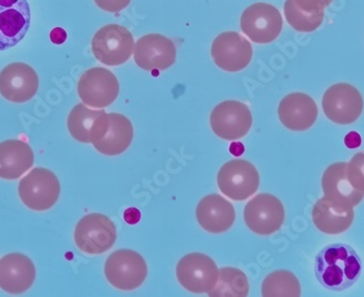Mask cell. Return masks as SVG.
<instances>
[{"instance_id":"obj_9","label":"cell","mask_w":364,"mask_h":297,"mask_svg":"<svg viewBox=\"0 0 364 297\" xmlns=\"http://www.w3.org/2000/svg\"><path fill=\"white\" fill-rule=\"evenodd\" d=\"M210 129L224 141H238L247 136L253 124L252 112L245 102L225 100L215 106L210 116Z\"/></svg>"},{"instance_id":"obj_3","label":"cell","mask_w":364,"mask_h":297,"mask_svg":"<svg viewBox=\"0 0 364 297\" xmlns=\"http://www.w3.org/2000/svg\"><path fill=\"white\" fill-rule=\"evenodd\" d=\"M106 280L112 288L120 291H134L147 278L149 268L144 258L132 249H118L108 256L105 267Z\"/></svg>"},{"instance_id":"obj_5","label":"cell","mask_w":364,"mask_h":297,"mask_svg":"<svg viewBox=\"0 0 364 297\" xmlns=\"http://www.w3.org/2000/svg\"><path fill=\"white\" fill-rule=\"evenodd\" d=\"M73 237L82 253L101 255L114 247L117 239V228L109 217L92 212L80 219Z\"/></svg>"},{"instance_id":"obj_21","label":"cell","mask_w":364,"mask_h":297,"mask_svg":"<svg viewBox=\"0 0 364 297\" xmlns=\"http://www.w3.org/2000/svg\"><path fill=\"white\" fill-rule=\"evenodd\" d=\"M355 219L353 207L345 206L323 196L312 208V221L318 231L337 235L348 231Z\"/></svg>"},{"instance_id":"obj_24","label":"cell","mask_w":364,"mask_h":297,"mask_svg":"<svg viewBox=\"0 0 364 297\" xmlns=\"http://www.w3.org/2000/svg\"><path fill=\"white\" fill-rule=\"evenodd\" d=\"M134 124L130 119L118 112L109 114V128L103 139L94 143L98 153L105 156H119L130 147L134 141Z\"/></svg>"},{"instance_id":"obj_30","label":"cell","mask_w":364,"mask_h":297,"mask_svg":"<svg viewBox=\"0 0 364 297\" xmlns=\"http://www.w3.org/2000/svg\"><path fill=\"white\" fill-rule=\"evenodd\" d=\"M124 219L128 225H136L141 220V212L136 207H130L124 214Z\"/></svg>"},{"instance_id":"obj_22","label":"cell","mask_w":364,"mask_h":297,"mask_svg":"<svg viewBox=\"0 0 364 297\" xmlns=\"http://www.w3.org/2000/svg\"><path fill=\"white\" fill-rule=\"evenodd\" d=\"M347 166V163L328 166L323 173L322 188L325 198L353 208L362 202L364 193L353 188L349 181Z\"/></svg>"},{"instance_id":"obj_7","label":"cell","mask_w":364,"mask_h":297,"mask_svg":"<svg viewBox=\"0 0 364 297\" xmlns=\"http://www.w3.org/2000/svg\"><path fill=\"white\" fill-rule=\"evenodd\" d=\"M283 26V16L271 4H252L241 14V31L255 44L267 45L275 42Z\"/></svg>"},{"instance_id":"obj_31","label":"cell","mask_w":364,"mask_h":297,"mask_svg":"<svg viewBox=\"0 0 364 297\" xmlns=\"http://www.w3.org/2000/svg\"><path fill=\"white\" fill-rule=\"evenodd\" d=\"M362 139L360 136L359 133L353 132L349 133V134L346 135L345 137V145L348 147V148H359L361 146Z\"/></svg>"},{"instance_id":"obj_27","label":"cell","mask_w":364,"mask_h":297,"mask_svg":"<svg viewBox=\"0 0 364 297\" xmlns=\"http://www.w3.org/2000/svg\"><path fill=\"white\" fill-rule=\"evenodd\" d=\"M284 14L288 24L299 33H311L318 30L324 22L325 14L302 11L294 5V0H286Z\"/></svg>"},{"instance_id":"obj_23","label":"cell","mask_w":364,"mask_h":297,"mask_svg":"<svg viewBox=\"0 0 364 297\" xmlns=\"http://www.w3.org/2000/svg\"><path fill=\"white\" fill-rule=\"evenodd\" d=\"M32 147L20 139L0 143V179L14 181L26 174L34 165Z\"/></svg>"},{"instance_id":"obj_6","label":"cell","mask_w":364,"mask_h":297,"mask_svg":"<svg viewBox=\"0 0 364 297\" xmlns=\"http://www.w3.org/2000/svg\"><path fill=\"white\" fill-rule=\"evenodd\" d=\"M259 173L255 165L243 159L227 161L218 173L220 192L234 202H245L259 190Z\"/></svg>"},{"instance_id":"obj_32","label":"cell","mask_w":364,"mask_h":297,"mask_svg":"<svg viewBox=\"0 0 364 297\" xmlns=\"http://www.w3.org/2000/svg\"><path fill=\"white\" fill-rule=\"evenodd\" d=\"M49 38H50V40H52L54 44L61 45L67 40V33H65L63 28H55L54 30L50 32V34H49Z\"/></svg>"},{"instance_id":"obj_10","label":"cell","mask_w":364,"mask_h":297,"mask_svg":"<svg viewBox=\"0 0 364 297\" xmlns=\"http://www.w3.org/2000/svg\"><path fill=\"white\" fill-rule=\"evenodd\" d=\"M245 225L255 234L269 237L278 232L285 222V207L279 198L269 193L255 196L245 205Z\"/></svg>"},{"instance_id":"obj_15","label":"cell","mask_w":364,"mask_h":297,"mask_svg":"<svg viewBox=\"0 0 364 297\" xmlns=\"http://www.w3.org/2000/svg\"><path fill=\"white\" fill-rule=\"evenodd\" d=\"M31 19L28 0H0V51L9 50L24 40Z\"/></svg>"},{"instance_id":"obj_11","label":"cell","mask_w":364,"mask_h":297,"mask_svg":"<svg viewBox=\"0 0 364 297\" xmlns=\"http://www.w3.org/2000/svg\"><path fill=\"white\" fill-rule=\"evenodd\" d=\"M322 107L328 120L339 126H348L355 124L361 116L363 97L351 84L336 83L329 86L323 95Z\"/></svg>"},{"instance_id":"obj_26","label":"cell","mask_w":364,"mask_h":297,"mask_svg":"<svg viewBox=\"0 0 364 297\" xmlns=\"http://www.w3.org/2000/svg\"><path fill=\"white\" fill-rule=\"evenodd\" d=\"M249 290V280L242 270L234 267H224L220 269L218 284L208 293V296L247 297Z\"/></svg>"},{"instance_id":"obj_13","label":"cell","mask_w":364,"mask_h":297,"mask_svg":"<svg viewBox=\"0 0 364 297\" xmlns=\"http://www.w3.org/2000/svg\"><path fill=\"white\" fill-rule=\"evenodd\" d=\"M210 56L215 65L223 71L240 72L252 61V44L240 33L234 31L220 33L213 40Z\"/></svg>"},{"instance_id":"obj_1","label":"cell","mask_w":364,"mask_h":297,"mask_svg":"<svg viewBox=\"0 0 364 297\" xmlns=\"http://www.w3.org/2000/svg\"><path fill=\"white\" fill-rule=\"evenodd\" d=\"M314 271L323 288L341 292L350 288L359 280L361 258L348 244H329L316 256Z\"/></svg>"},{"instance_id":"obj_34","label":"cell","mask_w":364,"mask_h":297,"mask_svg":"<svg viewBox=\"0 0 364 297\" xmlns=\"http://www.w3.org/2000/svg\"><path fill=\"white\" fill-rule=\"evenodd\" d=\"M323 1H324L325 6H326V7H329V6L332 5V3L334 1V0H323Z\"/></svg>"},{"instance_id":"obj_12","label":"cell","mask_w":364,"mask_h":297,"mask_svg":"<svg viewBox=\"0 0 364 297\" xmlns=\"http://www.w3.org/2000/svg\"><path fill=\"white\" fill-rule=\"evenodd\" d=\"M77 94L82 102L93 109H105L119 95L120 85L117 77L105 68L87 70L79 79Z\"/></svg>"},{"instance_id":"obj_16","label":"cell","mask_w":364,"mask_h":297,"mask_svg":"<svg viewBox=\"0 0 364 297\" xmlns=\"http://www.w3.org/2000/svg\"><path fill=\"white\" fill-rule=\"evenodd\" d=\"M134 63L145 71H165L175 65L177 48L175 43L165 35L146 34L134 45Z\"/></svg>"},{"instance_id":"obj_8","label":"cell","mask_w":364,"mask_h":297,"mask_svg":"<svg viewBox=\"0 0 364 297\" xmlns=\"http://www.w3.org/2000/svg\"><path fill=\"white\" fill-rule=\"evenodd\" d=\"M218 274L214 260L202 253L187 254L176 267L180 286L194 294H208L218 284Z\"/></svg>"},{"instance_id":"obj_4","label":"cell","mask_w":364,"mask_h":297,"mask_svg":"<svg viewBox=\"0 0 364 297\" xmlns=\"http://www.w3.org/2000/svg\"><path fill=\"white\" fill-rule=\"evenodd\" d=\"M134 35L119 24H107L100 28L91 43L92 53L107 67H118L130 59L134 50Z\"/></svg>"},{"instance_id":"obj_18","label":"cell","mask_w":364,"mask_h":297,"mask_svg":"<svg viewBox=\"0 0 364 297\" xmlns=\"http://www.w3.org/2000/svg\"><path fill=\"white\" fill-rule=\"evenodd\" d=\"M280 124L294 132H304L318 120V108L316 100L308 94H288L280 100L277 109Z\"/></svg>"},{"instance_id":"obj_29","label":"cell","mask_w":364,"mask_h":297,"mask_svg":"<svg viewBox=\"0 0 364 297\" xmlns=\"http://www.w3.org/2000/svg\"><path fill=\"white\" fill-rule=\"evenodd\" d=\"M132 0H94V3L100 9L109 14H117L130 5Z\"/></svg>"},{"instance_id":"obj_19","label":"cell","mask_w":364,"mask_h":297,"mask_svg":"<svg viewBox=\"0 0 364 297\" xmlns=\"http://www.w3.org/2000/svg\"><path fill=\"white\" fill-rule=\"evenodd\" d=\"M33 260L21 253H10L0 259V288L8 294L28 292L36 282Z\"/></svg>"},{"instance_id":"obj_2","label":"cell","mask_w":364,"mask_h":297,"mask_svg":"<svg viewBox=\"0 0 364 297\" xmlns=\"http://www.w3.org/2000/svg\"><path fill=\"white\" fill-rule=\"evenodd\" d=\"M60 181L52 170L38 167L22 178L18 194L24 206L34 212L52 209L60 198Z\"/></svg>"},{"instance_id":"obj_14","label":"cell","mask_w":364,"mask_h":297,"mask_svg":"<svg viewBox=\"0 0 364 297\" xmlns=\"http://www.w3.org/2000/svg\"><path fill=\"white\" fill-rule=\"evenodd\" d=\"M40 79L28 63H12L0 71V95L14 104H24L36 97Z\"/></svg>"},{"instance_id":"obj_20","label":"cell","mask_w":364,"mask_h":297,"mask_svg":"<svg viewBox=\"0 0 364 297\" xmlns=\"http://www.w3.org/2000/svg\"><path fill=\"white\" fill-rule=\"evenodd\" d=\"M196 221L206 232L220 234L230 230L236 221L234 205L218 194H210L198 202Z\"/></svg>"},{"instance_id":"obj_33","label":"cell","mask_w":364,"mask_h":297,"mask_svg":"<svg viewBox=\"0 0 364 297\" xmlns=\"http://www.w3.org/2000/svg\"><path fill=\"white\" fill-rule=\"evenodd\" d=\"M229 151H230L231 155L239 157V156L245 153V146H243L242 143L236 142V141H235V142L231 143L230 149H229Z\"/></svg>"},{"instance_id":"obj_28","label":"cell","mask_w":364,"mask_h":297,"mask_svg":"<svg viewBox=\"0 0 364 297\" xmlns=\"http://www.w3.org/2000/svg\"><path fill=\"white\" fill-rule=\"evenodd\" d=\"M347 174L353 188L364 193V153L353 156L347 166Z\"/></svg>"},{"instance_id":"obj_25","label":"cell","mask_w":364,"mask_h":297,"mask_svg":"<svg viewBox=\"0 0 364 297\" xmlns=\"http://www.w3.org/2000/svg\"><path fill=\"white\" fill-rule=\"evenodd\" d=\"M263 297H300L301 284L296 274L288 270H275L262 284Z\"/></svg>"},{"instance_id":"obj_17","label":"cell","mask_w":364,"mask_h":297,"mask_svg":"<svg viewBox=\"0 0 364 297\" xmlns=\"http://www.w3.org/2000/svg\"><path fill=\"white\" fill-rule=\"evenodd\" d=\"M71 136L80 143L92 144L103 139L109 128V114L104 109H93L87 104H75L67 119Z\"/></svg>"}]
</instances>
